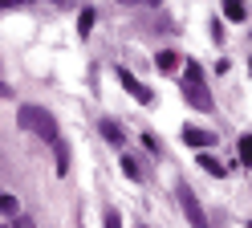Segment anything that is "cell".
<instances>
[{
	"mask_svg": "<svg viewBox=\"0 0 252 228\" xmlns=\"http://www.w3.org/2000/svg\"><path fill=\"white\" fill-rule=\"evenodd\" d=\"M122 171L130 179H143V167H138V159H130V155H122Z\"/></svg>",
	"mask_w": 252,
	"mask_h": 228,
	"instance_id": "obj_12",
	"label": "cell"
},
{
	"mask_svg": "<svg viewBox=\"0 0 252 228\" xmlns=\"http://www.w3.org/2000/svg\"><path fill=\"white\" fill-rule=\"evenodd\" d=\"M155 65H159V74H175V65H179V53H175V49H159Z\"/></svg>",
	"mask_w": 252,
	"mask_h": 228,
	"instance_id": "obj_8",
	"label": "cell"
},
{
	"mask_svg": "<svg viewBox=\"0 0 252 228\" xmlns=\"http://www.w3.org/2000/svg\"><path fill=\"white\" fill-rule=\"evenodd\" d=\"M183 143L203 151V147H216V135H212V130H203V126H183Z\"/></svg>",
	"mask_w": 252,
	"mask_h": 228,
	"instance_id": "obj_5",
	"label": "cell"
},
{
	"mask_svg": "<svg viewBox=\"0 0 252 228\" xmlns=\"http://www.w3.org/2000/svg\"><path fill=\"white\" fill-rule=\"evenodd\" d=\"M98 130H102V139H110L114 147H122V143H126V135H122V126H118V122H110V118H102V122H98Z\"/></svg>",
	"mask_w": 252,
	"mask_h": 228,
	"instance_id": "obj_7",
	"label": "cell"
},
{
	"mask_svg": "<svg viewBox=\"0 0 252 228\" xmlns=\"http://www.w3.org/2000/svg\"><path fill=\"white\" fill-rule=\"evenodd\" d=\"M236 151H240V163H244V167H252V135H244L240 143H236Z\"/></svg>",
	"mask_w": 252,
	"mask_h": 228,
	"instance_id": "obj_11",
	"label": "cell"
},
{
	"mask_svg": "<svg viewBox=\"0 0 252 228\" xmlns=\"http://www.w3.org/2000/svg\"><path fill=\"white\" fill-rule=\"evenodd\" d=\"M8 228H33V220H29V216H12V224Z\"/></svg>",
	"mask_w": 252,
	"mask_h": 228,
	"instance_id": "obj_16",
	"label": "cell"
},
{
	"mask_svg": "<svg viewBox=\"0 0 252 228\" xmlns=\"http://www.w3.org/2000/svg\"><path fill=\"white\" fill-rule=\"evenodd\" d=\"M0 212H4V216H21V204L12 200V195H0Z\"/></svg>",
	"mask_w": 252,
	"mask_h": 228,
	"instance_id": "obj_13",
	"label": "cell"
},
{
	"mask_svg": "<svg viewBox=\"0 0 252 228\" xmlns=\"http://www.w3.org/2000/svg\"><path fill=\"white\" fill-rule=\"evenodd\" d=\"M118 4H143V0H118Z\"/></svg>",
	"mask_w": 252,
	"mask_h": 228,
	"instance_id": "obj_18",
	"label": "cell"
},
{
	"mask_svg": "<svg viewBox=\"0 0 252 228\" xmlns=\"http://www.w3.org/2000/svg\"><path fill=\"white\" fill-rule=\"evenodd\" d=\"M114 77L122 81V90L130 94V98H138V102H143V106L151 102V90H147V86H143V81H138V77H134L130 70H126V65H114Z\"/></svg>",
	"mask_w": 252,
	"mask_h": 228,
	"instance_id": "obj_4",
	"label": "cell"
},
{
	"mask_svg": "<svg viewBox=\"0 0 252 228\" xmlns=\"http://www.w3.org/2000/svg\"><path fill=\"white\" fill-rule=\"evenodd\" d=\"M90 25H94V8H82V21H77V33L86 37V33H90Z\"/></svg>",
	"mask_w": 252,
	"mask_h": 228,
	"instance_id": "obj_14",
	"label": "cell"
},
{
	"mask_svg": "<svg viewBox=\"0 0 252 228\" xmlns=\"http://www.w3.org/2000/svg\"><path fill=\"white\" fill-rule=\"evenodd\" d=\"M248 70H252V57H248Z\"/></svg>",
	"mask_w": 252,
	"mask_h": 228,
	"instance_id": "obj_19",
	"label": "cell"
},
{
	"mask_svg": "<svg viewBox=\"0 0 252 228\" xmlns=\"http://www.w3.org/2000/svg\"><path fill=\"white\" fill-rule=\"evenodd\" d=\"M53 151H57V171L65 175V171H69V143H65V139H57V143H53Z\"/></svg>",
	"mask_w": 252,
	"mask_h": 228,
	"instance_id": "obj_9",
	"label": "cell"
},
{
	"mask_svg": "<svg viewBox=\"0 0 252 228\" xmlns=\"http://www.w3.org/2000/svg\"><path fill=\"white\" fill-rule=\"evenodd\" d=\"M102 228H122V216H118V212H106V224Z\"/></svg>",
	"mask_w": 252,
	"mask_h": 228,
	"instance_id": "obj_15",
	"label": "cell"
},
{
	"mask_svg": "<svg viewBox=\"0 0 252 228\" xmlns=\"http://www.w3.org/2000/svg\"><path fill=\"white\" fill-rule=\"evenodd\" d=\"M17 122L25 126V130H33L37 139H45V143H57L61 139V130H57V118L45 106H21V114H17Z\"/></svg>",
	"mask_w": 252,
	"mask_h": 228,
	"instance_id": "obj_1",
	"label": "cell"
},
{
	"mask_svg": "<svg viewBox=\"0 0 252 228\" xmlns=\"http://www.w3.org/2000/svg\"><path fill=\"white\" fill-rule=\"evenodd\" d=\"M199 167H203V171H208V175H216V179H220V175H224V163H220V159H212L208 151H203V155H199Z\"/></svg>",
	"mask_w": 252,
	"mask_h": 228,
	"instance_id": "obj_10",
	"label": "cell"
},
{
	"mask_svg": "<svg viewBox=\"0 0 252 228\" xmlns=\"http://www.w3.org/2000/svg\"><path fill=\"white\" fill-rule=\"evenodd\" d=\"M138 228H147V224H138Z\"/></svg>",
	"mask_w": 252,
	"mask_h": 228,
	"instance_id": "obj_20",
	"label": "cell"
},
{
	"mask_svg": "<svg viewBox=\"0 0 252 228\" xmlns=\"http://www.w3.org/2000/svg\"><path fill=\"white\" fill-rule=\"evenodd\" d=\"M175 200H179V208H183V216H187L191 228H212L208 216H203V204L195 200V191L187 188V184H175Z\"/></svg>",
	"mask_w": 252,
	"mask_h": 228,
	"instance_id": "obj_2",
	"label": "cell"
},
{
	"mask_svg": "<svg viewBox=\"0 0 252 228\" xmlns=\"http://www.w3.org/2000/svg\"><path fill=\"white\" fill-rule=\"evenodd\" d=\"M12 4H33V0H4V8H12Z\"/></svg>",
	"mask_w": 252,
	"mask_h": 228,
	"instance_id": "obj_17",
	"label": "cell"
},
{
	"mask_svg": "<svg viewBox=\"0 0 252 228\" xmlns=\"http://www.w3.org/2000/svg\"><path fill=\"white\" fill-rule=\"evenodd\" d=\"M248 12H252V4H244V0H224V16H228V21H236V25H240Z\"/></svg>",
	"mask_w": 252,
	"mask_h": 228,
	"instance_id": "obj_6",
	"label": "cell"
},
{
	"mask_svg": "<svg viewBox=\"0 0 252 228\" xmlns=\"http://www.w3.org/2000/svg\"><path fill=\"white\" fill-rule=\"evenodd\" d=\"M248 228H252V220H248Z\"/></svg>",
	"mask_w": 252,
	"mask_h": 228,
	"instance_id": "obj_21",
	"label": "cell"
},
{
	"mask_svg": "<svg viewBox=\"0 0 252 228\" xmlns=\"http://www.w3.org/2000/svg\"><path fill=\"white\" fill-rule=\"evenodd\" d=\"M183 98H187V102H191L195 110H203V114H212V110H216V98L208 94V86H203V81L183 77Z\"/></svg>",
	"mask_w": 252,
	"mask_h": 228,
	"instance_id": "obj_3",
	"label": "cell"
}]
</instances>
